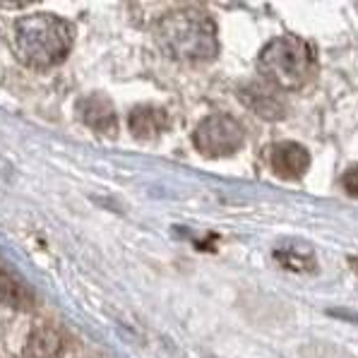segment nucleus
Wrapping results in <instances>:
<instances>
[{
  "label": "nucleus",
  "instance_id": "9",
  "mask_svg": "<svg viewBox=\"0 0 358 358\" xmlns=\"http://www.w3.org/2000/svg\"><path fill=\"white\" fill-rule=\"evenodd\" d=\"M63 337L53 327H36L24 346V358H60Z\"/></svg>",
  "mask_w": 358,
  "mask_h": 358
},
{
  "label": "nucleus",
  "instance_id": "7",
  "mask_svg": "<svg viewBox=\"0 0 358 358\" xmlns=\"http://www.w3.org/2000/svg\"><path fill=\"white\" fill-rule=\"evenodd\" d=\"M269 164H272V171L279 178L294 180L301 178L310 166V154H308L306 147L296 145V142H282V145H277L272 150Z\"/></svg>",
  "mask_w": 358,
  "mask_h": 358
},
{
  "label": "nucleus",
  "instance_id": "12",
  "mask_svg": "<svg viewBox=\"0 0 358 358\" xmlns=\"http://www.w3.org/2000/svg\"><path fill=\"white\" fill-rule=\"evenodd\" d=\"M341 185H344V190L349 192V195L358 197V166L346 171L344 178H341Z\"/></svg>",
  "mask_w": 358,
  "mask_h": 358
},
{
  "label": "nucleus",
  "instance_id": "11",
  "mask_svg": "<svg viewBox=\"0 0 358 358\" xmlns=\"http://www.w3.org/2000/svg\"><path fill=\"white\" fill-rule=\"evenodd\" d=\"M0 303H5L10 308H20V310H31L34 308V296L17 279L0 274Z\"/></svg>",
  "mask_w": 358,
  "mask_h": 358
},
{
  "label": "nucleus",
  "instance_id": "6",
  "mask_svg": "<svg viewBox=\"0 0 358 358\" xmlns=\"http://www.w3.org/2000/svg\"><path fill=\"white\" fill-rule=\"evenodd\" d=\"M241 101H243L252 113H257L260 118H267V120H277L286 113L282 92L264 80L245 85L243 90H241Z\"/></svg>",
  "mask_w": 358,
  "mask_h": 358
},
{
  "label": "nucleus",
  "instance_id": "4",
  "mask_svg": "<svg viewBox=\"0 0 358 358\" xmlns=\"http://www.w3.org/2000/svg\"><path fill=\"white\" fill-rule=\"evenodd\" d=\"M243 128L236 118L227 113H214L207 115L200 125H197L192 142H195L197 152L205 154L209 159H222L231 157L243 147Z\"/></svg>",
  "mask_w": 358,
  "mask_h": 358
},
{
  "label": "nucleus",
  "instance_id": "2",
  "mask_svg": "<svg viewBox=\"0 0 358 358\" xmlns=\"http://www.w3.org/2000/svg\"><path fill=\"white\" fill-rule=\"evenodd\" d=\"M73 48V27L53 13H34L15 22V51L29 68L63 63Z\"/></svg>",
  "mask_w": 358,
  "mask_h": 358
},
{
  "label": "nucleus",
  "instance_id": "8",
  "mask_svg": "<svg viewBox=\"0 0 358 358\" xmlns=\"http://www.w3.org/2000/svg\"><path fill=\"white\" fill-rule=\"evenodd\" d=\"M169 118L157 106H137L128 115V128L137 140H154L166 128Z\"/></svg>",
  "mask_w": 358,
  "mask_h": 358
},
{
  "label": "nucleus",
  "instance_id": "5",
  "mask_svg": "<svg viewBox=\"0 0 358 358\" xmlns=\"http://www.w3.org/2000/svg\"><path fill=\"white\" fill-rule=\"evenodd\" d=\"M77 115L85 125L99 135L115 137L118 135V115H115L113 103L103 94H90L77 101Z\"/></svg>",
  "mask_w": 358,
  "mask_h": 358
},
{
  "label": "nucleus",
  "instance_id": "1",
  "mask_svg": "<svg viewBox=\"0 0 358 358\" xmlns=\"http://www.w3.org/2000/svg\"><path fill=\"white\" fill-rule=\"evenodd\" d=\"M157 41L166 56L185 63H205L219 51L217 24L202 10H176L157 24Z\"/></svg>",
  "mask_w": 358,
  "mask_h": 358
},
{
  "label": "nucleus",
  "instance_id": "13",
  "mask_svg": "<svg viewBox=\"0 0 358 358\" xmlns=\"http://www.w3.org/2000/svg\"><path fill=\"white\" fill-rule=\"evenodd\" d=\"M351 267H354V272L358 274V257H354V260H351Z\"/></svg>",
  "mask_w": 358,
  "mask_h": 358
},
{
  "label": "nucleus",
  "instance_id": "10",
  "mask_svg": "<svg viewBox=\"0 0 358 358\" xmlns=\"http://www.w3.org/2000/svg\"><path fill=\"white\" fill-rule=\"evenodd\" d=\"M274 257H277L282 267L294 269V272H313V269L317 267L315 255H313L310 248L299 245V243H289V245L279 248V250L274 252Z\"/></svg>",
  "mask_w": 358,
  "mask_h": 358
},
{
  "label": "nucleus",
  "instance_id": "3",
  "mask_svg": "<svg viewBox=\"0 0 358 358\" xmlns=\"http://www.w3.org/2000/svg\"><path fill=\"white\" fill-rule=\"evenodd\" d=\"M260 73L279 92L301 90L315 73V53L299 36H277L262 48Z\"/></svg>",
  "mask_w": 358,
  "mask_h": 358
}]
</instances>
